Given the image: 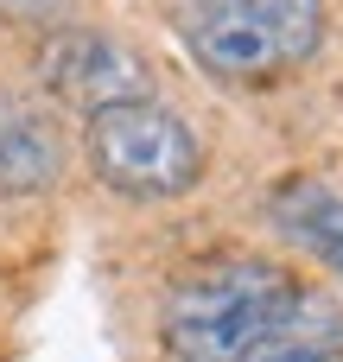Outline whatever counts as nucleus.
I'll return each instance as SVG.
<instances>
[{"mask_svg":"<svg viewBox=\"0 0 343 362\" xmlns=\"http://www.w3.org/2000/svg\"><path fill=\"white\" fill-rule=\"evenodd\" d=\"M293 293L299 280L261 255H210L172 280L159 305V337L178 362H248Z\"/></svg>","mask_w":343,"mask_h":362,"instance_id":"nucleus-1","label":"nucleus"},{"mask_svg":"<svg viewBox=\"0 0 343 362\" xmlns=\"http://www.w3.org/2000/svg\"><path fill=\"white\" fill-rule=\"evenodd\" d=\"M172 25L216 83L261 89L293 76L318 51L325 6L318 0H172Z\"/></svg>","mask_w":343,"mask_h":362,"instance_id":"nucleus-2","label":"nucleus"},{"mask_svg":"<svg viewBox=\"0 0 343 362\" xmlns=\"http://www.w3.org/2000/svg\"><path fill=\"white\" fill-rule=\"evenodd\" d=\"M83 140H89L95 178L108 191H121V197H140V204L185 197L204 178V140H197V127L185 115L159 108L153 95L89 115L83 121Z\"/></svg>","mask_w":343,"mask_h":362,"instance_id":"nucleus-3","label":"nucleus"},{"mask_svg":"<svg viewBox=\"0 0 343 362\" xmlns=\"http://www.w3.org/2000/svg\"><path fill=\"white\" fill-rule=\"evenodd\" d=\"M38 89L89 115L146 102V57L115 32H51L38 45Z\"/></svg>","mask_w":343,"mask_h":362,"instance_id":"nucleus-4","label":"nucleus"},{"mask_svg":"<svg viewBox=\"0 0 343 362\" xmlns=\"http://www.w3.org/2000/svg\"><path fill=\"white\" fill-rule=\"evenodd\" d=\"M64 178V127L38 95L0 89V191L45 197Z\"/></svg>","mask_w":343,"mask_h":362,"instance_id":"nucleus-5","label":"nucleus"},{"mask_svg":"<svg viewBox=\"0 0 343 362\" xmlns=\"http://www.w3.org/2000/svg\"><path fill=\"white\" fill-rule=\"evenodd\" d=\"M267 210H274V223H280L286 242H299L318 267L343 274V197L331 185H318V178H286Z\"/></svg>","mask_w":343,"mask_h":362,"instance_id":"nucleus-6","label":"nucleus"},{"mask_svg":"<svg viewBox=\"0 0 343 362\" xmlns=\"http://www.w3.org/2000/svg\"><path fill=\"white\" fill-rule=\"evenodd\" d=\"M248 362H343V312L325 293L299 286V293L286 299L280 325L255 344Z\"/></svg>","mask_w":343,"mask_h":362,"instance_id":"nucleus-7","label":"nucleus"},{"mask_svg":"<svg viewBox=\"0 0 343 362\" xmlns=\"http://www.w3.org/2000/svg\"><path fill=\"white\" fill-rule=\"evenodd\" d=\"M64 6L70 0H0V19H13V25H57Z\"/></svg>","mask_w":343,"mask_h":362,"instance_id":"nucleus-8","label":"nucleus"}]
</instances>
